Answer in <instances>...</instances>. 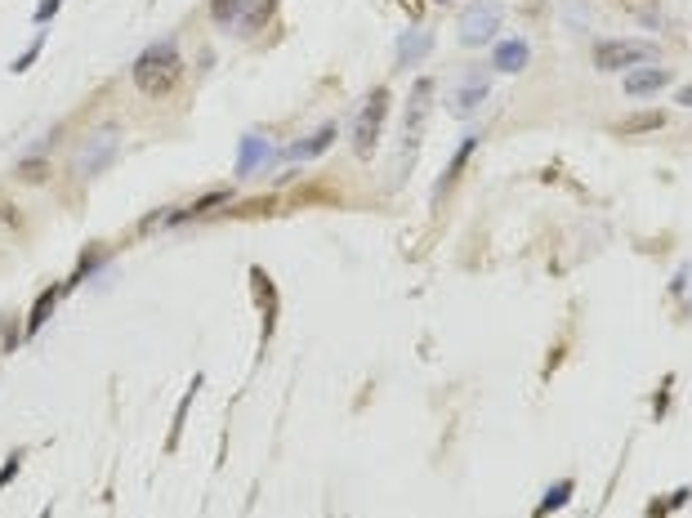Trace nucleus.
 <instances>
[{"label":"nucleus","instance_id":"obj_1","mask_svg":"<svg viewBox=\"0 0 692 518\" xmlns=\"http://www.w3.org/2000/svg\"><path fill=\"white\" fill-rule=\"evenodd\" d=\"M179 76H184V59H179L175 41H157L152 50L139 54V63H134V90L161 99V94H170L179 85Z\"/></svg>","mask_w":692,"mask_h":518},{"label":"nucleus","instance_id":"obj_2","mask_svg":"<svg viewBox=\"0 0 692 518\" xmlns=\"http://www.w3.org/2000/svg\"><path fill=\"white\" fill-rule=\"evenodd\" d=\"M384 117H389V90L376 85V90L362 94L358 112H353V130H349L353 152H358L362 161L376 157V143H380V134H384Z\"/></svg>","mask_w":692,"mask_h":518},{"label":"nucleus","instance_id":"obj_3","mask_svg":"<svg viewBox=\"0 0 692 518\" xmlns=\"http://www.w3.org/2000/svg\"><path fill=\"white\" fill-rule=\"evenodd\" d=\"M210 5H215L210 14H215L219 27L242 32V36H255L277 14V0H210Z\"/></svg>","mask_w":692,"mask_h":518},{"label":"nucleus","instance_id":"obj_4","mask_svg":"<svg viewBox=\"0 0 692 518\" xmlns=\"http://www.w3.org/2000/svg\"><path fill=\"white\" fill-rule=\"evenodd\" d=\"M652 59V45L643 41H603L594 45V67H603V72H634L639 63Z\"/></svg>","mask_w":692,"mask_h":518},{"label":"nucleus","instance_id":"obj_5","mask_svg":"<svg viewBox=\"0 0 692 518\" xmlns=\"http://www.w3.org/2000/svg\"><path fill=\"white\" fill-rule=\"evenodd\" d=\"M496 27H501V9L492 5V0H478V5H469L465 14H460V41L465 45H487L496 36Z\"/></svg>","mask_w":692,"mask_h":518},{"label":"nucleus","instance_id":"obj_6","mask_svg":"<svg viewBox=\"0 0 692 518\" xmlns=\"http://www.w3.org/2000/svg\"><path fill=\"white\" fill-rule=\"evenodd\" d=\"M670 85V72L666 67H634V72L626 76V94H634V99H643V94H657Z\"/></svg>","mask_w":692,"mask_h":518},{"label":"nucleus","instance_id":"obj_7","mask_svg":"<svg viewBox=\"0 0 692 518\" xmlns=\"http://www.w3.org/2000/svg\"><path fill=\"white\" fill-rule=\"evenodd\" d=\"M527 59H532L527 41H501V45H492V67H496V72H523Z\"/></svg>","mask_w":692,"mask_h":518},{"label":"nucleus","instance_id":"obj_8","mask_svg":"<svg viewBox=\"0 0 692 518\" xmlns=\"http://www.w3.org/2000/svg\"><path fill=\"white\" fill-rule=\"evenodd\" d=\"M434 50V36L429 32H416V27H411L407 36H402V50H398V63L402 67H416L420 59H425V54Z\"/></svg>","mask_w":692,"mask_h":518},{"label":"nucleus","instance_id":"obj_9","mask_svg":"<svg viewBox=\"0 0 692 518\" xmlns=\"http://www.w3.org/2000/svg\"><path fill=\"white\" fill-rule=\"evenodd\" d=\"M572 492H576V483L572 478H563V483H554L550 492L541 496V505H536V518H550V514H559L567 501H572Z\"/></svg>","mask_w":692,"mask_h":518},{"label":"nucleus","instance_id":"obj_10","mask_svg":"<svg viewBox=\"0 0 692 518\" xmlns=\"http://www.w3.org/2000/svg\"><path fill=\"white\" fill-rule=\"evenodd\" d=\"M331 139H335V130L331 126H322L313 134V139H304V143H295L291 152H286V157H295V161H309V157H322L326 148H331Z\"/></svg>","mask_w":692,"mask_h":518},{"label":"nucleus","instance_id":"obj_11","mask_svg":"<svg viewBox=\"0 0 692 518\" xmlns=\"http://www.w3.org/2000/svg\"><path fill=\"white\" fill-rule=\"evenodd\" d=\"M63 295H67V286H50V291H45V295H41V300H36L32 318H27V335H32V331H41V322H45V318H50V309H54V304H59V300H63Z\"/></svg>","mask_w":692,"mask_h":518},{"label":"nucleus","instance_id":"obj_12","mask_svg":"<svg viewBox=\"0 0 692 518\" xmlns=\"http://www.w3.org/2000/svg\"><path fill=\"white\" fill-rule=\"evenodd\" d=\"M469 152H474V139H465V143H460L456 161H451V166H447V170H442V179H438V201H442V197H447V193H451V184H456V179H460V170H465Z\"/></svg>","mask_w":692,"mask_h":518},{"label":"nucleus","instance_id":"obj_13","mask_svg":"<svg viewBox=\"0 0 692 518\" xmlns=\"http://www.w3.org/2000/svg\"><path fill=\"white\" fill-rule=\"evenodd\" d=\"M259 161H264V143H259V139H246V157L237 161V170H242V175H251Z\"/></svg>","mask_w":692,"mask_h":518},{"label":"nucleus","instance_id":"obj_14","mask_svg":"<svg viewBox=\"0 0 692 518\" xmlns=\"http://www.w3.org/2000/svg\"><path fill=\"white\" fill-rule=\"evenodd\" d=\"M483 94H487V85H469V90H460L456 99H451V108H456V112H469L478 99H483Z\"/></svg>","mask_w":692,"mask_h":518},{"label":"nucleus","instance_id":"obj_15","mask_svg":"<svg viewBox=\"0 0 692 518\" xmlns=\"http://www.w3.org/2000/svg\"><path fill=\"white\" fill-rule=\"evenodd\" d=\"M661 121H666V112H643V117H639V121H630L626 130H657Z\"/></svg>","mask_w":692,"mask_h":518},{"label":"nucleus","instance_id":"obj_16","mask_svg":"<svg viewBox=\"0 0 692 518\" xmlns=\"http://www.w3.org/2000/svg\"><path fill=\"white\" fill-rule=\"evenodd\" d=\"M54 5H59V0H45V5L36 9V18H50V14H54Z\"/></svg>","mask_w":692,"mask_h":518},{"label":"nucleus","instance_id":"obj_17","mask_svg":"<svg viewBox=\"0 0 692 518\" xmlns=\"http://www.w3.org/2000/svg\"><path fill=\"white\" fill-rule=\"evenodd\" d=\"M679 103H684V108H692V85H684V90H679Z\"/></svg>","mask_w":692,"mask_h":518}]
</instances>
